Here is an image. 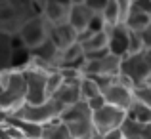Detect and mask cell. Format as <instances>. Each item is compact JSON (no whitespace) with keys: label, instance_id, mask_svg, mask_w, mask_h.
I'll return each mask as SVG.
<instances>
[{"label":"cell","instance_id":"cell-1","mask_svg":"<svg viewBox=\"0 0 151 139\" xmlns=\"http://www.w3.org/2000/svg\"><path fill=\"white\" fill-rule=\"evenodd\" d=\"M61 120L67 124L71 137L77 139H90L98 133L94 124V113L86 101H78L71 107H65L61 114Z\"/></svg>","mask_w":151,"mask_h":139},{"label":"cell","instance_id":"cell-2","mask_svg":"<svg viewBox=\"0 0 151 139\" xmlns=\"http://www.w3.org/2000/svg\"><path fill=\"white\" fill-rule=\"evenodd\" d=\"M27 103V82L23 71H12L10 82L0 90V110L15 114Z\"/></svg>","mask_w":151,"mask_h":139},{"label":"cell","instance_id":"cell-3","mask_svg":"<svg viewBox=\"0 0 151 139\" xmlns=\"http://www.w3.org/2000/svg\"><path fill=\"white\" fill-rule=\"evenodd\" d=\"M63 110H65L63 103L55 101V99H48L46 103H40V105H29V103H25L14 116L35 122V124H40V126H46L54 120H59Z\"/></svg>","mask_w":151,"mask_h":139},{"label":"cell","instance_id":"cell-4","mask_svg":"<svg viewBox=\"0 0 151 139\" xmlns=\"http://www.w3.org/2000/svg\"><path fill=\"white\" fill-rule=\"evenodd\" d=\"M17 36L23 40L29 50H35L37 46H40L42 42L48 40L50 36V23L46 21L44 15H37V17H31L29 21H25L19 29Z\"/></svg>","mask_w":151,"mask_h":139},{"label":"cell","instance_id":"cell-5","mask_svg":"<svg viewBox=\"0 0 151 139\" xmlns=\"http://www.w3.org/2000/svg\"><path fill=\"white\" fill-rule=\"evenodd\" d=\"M121 74L126 76L134 86H142L149 80L151 76V67L145 61L144 53L138 55H126L122 59V67H121Z\"/></svg>","mask_w":151,"mask_h":139},{"label":"cell","instance_id":"cell-6","mask_svg":"<svg viewBox=\"0 0 151 139\" xmlns=\"http://www.w3.org/2000/svg\"><path fill=\"white\" fill-rule=\"evenodd\" d=\"M25 82H27V103L29 105H40L48 101V74L46 73H37V71L25 69Z\"/></svg>","mask_w":151,"mask_h":139},{"label":"cell","instance_id":"cell-7","mask_svg":"<svg viewBox=\"0 0 151 139\" xmlns=\"http://www.w3.org/2000/svg\"><path fill=\"white\" fill-rule=\"evenodd\" d=\"M126 118H128V113H126V110L117 109V107H113V105H105L103 109L94 113V124H96L98 133H107V132L122 128Z\"/></svg>","mask_w":151,"mask_h":139},{"label":"cell","instance_id":"cell-8","mask_svg":"<svg viewBox=\"0 0 151 139\" xmlns=\"http://www.w3.org/2000/svg\"><path fill=\"white\" fill-rule=\"evenodd\" d=\"M122 67V57L113 53H107L105 57L86 61L84 65V76H119Z\"/></svg>","mask_w":151,"mask_h":139},{"label":"cell","instance_id":"cell-9","mask_svg":"<svg viewBox=\"0 0 151 139\" xmlns=\"http://www.w3.org/2000/svg\"><path fill=\"white\" fill-rule=\"evenodd\" d=\"M103 95H105V99H107V105H113V107H117V109L126 110V113L130 110V107L136 101V97H134V88L119 82V76H117V82L111 84L109 88L103 92Z\"/></svg>","mask_w":151,"mask_h":139},{"label":"cell","instance_id":"cell-10","mask_svg":"<svg viewBox=\"0 0 151 139\" xmlns=\"http://www.w3.org/2000/svg\"><path fill=\"white\" fill-rule=\"evenodd\" d=\"M23 23L25 17L19 14L15 4L12 0H0V33L17 34Z\"/></svg>","mask_w":151,"mask_h":139},{"label":"cell","instance_id":"cell-11","mask_svg":"<svg viewBox=\"0 0 151 139\" xmlns=\"http://www.w3.org/2000/svg\"><path fill=\"white\" fill-rule=\"evenodd\" d=\"M107 33H109V51L124 59L128 55V46H130V29L124 23H119L115 27H109Z\"/></svg>","mask_w":151,"mask_h":139},{"label":"cell","instance_id":"cell-12","mask_svg":"<svg viewBox=\"0 0 151 139\" xmlns=\"http://www.w3.org/2000/svg\"><path fill=\"white\" fill-rule=\"evenodd\" d=\"M50 40L54 42L59 50L73 46L78 42V31L69 23H61V25H50Z\"/></svg>","mask_w":151,"mask_h":139},{"label":"cell","instance_id":"cell-13","mask_svg":"<svg viewBox=\"0 0 151 139\" xmlns=\"http://www.w3.org/2000/svg\"><path fill=\"white\" fill-rule=\"evenodd\" d=\"M69 8L71 4L61 2V0H46L42 15L50 25H61V23H67V19H69Z\"/></svg>","mask_w":151,"mask_h":139},{"label":"cell","instance_id":"cell-14","mask_svg":"<svg viewBox=\"0 0 151 139\" xmlns=\"http://www.w3.org/2000/svg\"><path fill=\"white\" fill-rule=\"evenodd\" d=\"M92 15H94V10L90 6H86V4H71L67 23L73 25L78 33H82V31L88 29V23L92 19Z\"/></svg>","mask_w":151,"mask_h":139},{"label":"cell","instance_id":"cell-15","mask_svg":"<svg viewBox=\"0 0 151 139\" xmlns=\"http://www.w3.org/2000/svg\"><path fill=\"white\" fill-rule=\"evenodd\" d=\"M8 124L15 126L19 132L25 135V139H42V126L40 124H35V122H29V120H23V118H17L14 114L6 118Z\"/></svg>","mask_w":151,"mask_h":139},{"label":"cell","instance_id":"cell-16","mask_svg":"<svg viewBox=\"0 0 151 139\" xmlns=\"http://www.w3.org/2000/svg\"><path fill=\"white\" fill-rule=\"evenodd\" d=\"M50 99H55V101L63 103L65 107L75 105V103L82 101V97H81V84H65V82H63V86L55 92L54 97H50Z\"/></svg>","mask_w":151,"mask_h":139},{"label":"cell","instance_id":"cell-17","mask_svg":"<svg viewBox=\"0 0 151 139\" xmlns=\"http://www.w3.org/2000/svg\"><path fill=\"white\" fill-rule=\"evenodd\" d=\"M124 25L128 27L130 31L144 33V31L151 25V15H149V14H144V11H140V10H138V8L132 4V10L128 11V15H126V19H124Z\"/></svg>","mask_w":151,"mask_h":139},{"label":"cell","instance_id":"cell-18","mask_svg":"<svg viewBox=\"0 0 151 139\" xmlns=\"http://www.w3.org/2000/svg\"><path fill=\"white\" fill-rule=\"evenodd\" d=\"M59 51H61V50H59V48L48 38V40L42 42L40 46H37L35 50H31V53H33L35 57H40V59H44V61L52 63V65L58 69V57H59Z\"/></svg>","mask_w":151,"mask_h":139},{"label":"cell","instance_id":"cell-19","mask_svg":"<svg viewBox=\"0 0 151 139\" xmlns=\"http://www.w3.org/2000/svg\"><path fill=\"white\" fill-rule=\"evenodd\" d=\"M14 59V46H12V34L0 33V73L12 69Z\"/></svg>","mask_w":151,"mask_h":139},{"label":"cell","instance_id":"cell-20","mask_svg":"<svg viewBox=\"0 0 151 139\" xmlns=\"http://www.w3.org/2000/svg\"><path fill=\"white\" fill-rule=\"evenodd\" d=\"M42 139H71V132L67 124L59 118V120L42 126Z\"/></svg>","mask_w":151,"mask_h":139},{"label":"cell","instance_id":"cell-21","mask_svg":"<svg viewBox=\"0 0 151 139\" xmlns=\"http://www.w3.org/2000/svg\"><path fill=\"white\" fill-rule=\"evenodd\" d=\"M82 50L84 53H90V51H98V50H107L109 48V33L103 31V33H96L88 38L86 42H82Z\"/></svg>","mask_w":151,"mask_h":139},{"label":"cell","instance_id":"cell-22","mask_svg":"<svg viewBox=\"0 0 151 139\" xmlns=\"http://www.w3.org/2000/svg\"><path fill=\"white\" fill-rule=\"evenodd\" d=\"M128 118L136 120L142 126H147V124H151V109L140 101H134V105L128 110Z\"/></svg>","mask_w":151,"mask_h":139},{"label":"cell","instance_id":"cell-23","mask_svg":"<svg viewBox=\"0 0 151 139\" xmlns=\"http://www.w3.org/2000/svg\"><path fill=\"white\" fill-rule=\"evenodd\" d=\"M101 14H103V17H105V21H107L109 27H115V25H119V23H122V14H121V8H119L117 0H109Z\"/></svg>","mask_w":151,"mask_h":139},{"label":"cell","instance_id":"cell-24","mask_svg":"<svg viewBox=\"0 0 151 139\" xmlns=\"http://www.w3.org/2000/svg\"><path fill=\"white\" fill-rule=\"evenodd\" d=\"M100 93H103V92H101L100 86L96 84L94 78L84 76L81 80V97H82V101H90L92 97H96V95H100Z\"/></svg>","mask_w":151,"mask_h":139},{"label":"cell","instance_id":"cell-25","mask_svg":"<svg viewBox=\"0 0 151 139\" xmlns=\"http://www.w3.org/2000/svg\"><path fill=\"white\" fill-rule=\"evenodd\" d=\"M145 51V42L142 33L138 31H130V46H128V55H138Z\"/></svg>","mask_w":151,"mask_h":139},{"label":"cell","instance_id":"cell-26","mask_svg":"<svg viewBox=\"0 0 151 139\" xmlns=\"http://www.w3.org/2000/svg\"><path fill=\"white\" fill-rule=\"evenodd\" d=\"M63 86V74L61 71H54V73L48 74V84H46V88H48V97H54L55 92H58L59 88Z\"/></svg>","mask_w":151,"mask_h":139},{"label":"cell","instance_id":"cell-27","mask_svg":"<svg viewBox=\"0 0 151 139\" xmlns=\"http://www.w3.org/2000/svg\"><path fill=\"white\" fill-rule=\"evenodd\" d=\"M107 29H109V25H107L103 14L101 11H94L92 19H90V23H88V31H92V33L96 34V33H103V31H107Z\"/></svg>","mask_w":151,"mask_h":139},{"label":"cell","instance_id":"cell-28","mask_svg":"<svg viewBox=\"0 0 151 139\" xmlns=\"http://www.w3.org/2000/svg\"><path fill=\"white\" fill-rule=\"evenodd\" d=\"M134 97H136V101L144 103V105H147L151 109V84H142V86H136L134 88Z\"/></svg>","mask_w":151,"mask_h":139},{"label":"cell","instance_id":"cell-29","mask_svg":"<svg viewBox=\"0 0 151 139\" xmlns=\"http://www.w3.org/2000/svg\"><path fill=\"white\" fill-rule=\"evenodd\" d=\"M0 139H25V135L15 126L4 122V124H0Z\"/></svg>","mask_w":151,"mask_h":139},{"label":"cell","instance_id":"cell-30","mask_svg":"<svg viewBox=\"0 0 151 139\" xmlns=\"http://www.w3.org/2000/svg\"><path fill=\"white\" fill-rule=\"evenodd\" d=\"M86 103H88V107L92 109V113H96V110H100V109H103V107L107 105V99H105V95H103V93H100V95L92 97L90 101H86Z\"/></svg>","mask_w":151,"mask_h":139},{"label":"cell","instance_id":"cell-31","mask_svg":"<svg viewBox=\"0 0 151 139\" xmlns=\"http://www.w3.org/2000/svg\"><path fill=\"white\" fill-rule=\"evenodd\" d=\"M107 2H109V0H84V4L90 6L94 11H103V8L107 6Z\"/></svg>","mask_w":151,"mask_h":139},{"label":"cell","instance_id":"cell-32","mask_svg":"<svg viewBox=\"0 0 151 139\" xmlns=\"http://www.w3.org/2000/svg\"><path fill=\"white\" fill-rule=\"evenodd\" d=\"M134 6H136L140 11L151 15V0H134Z\"/></svg>","mask_w":151,"mask_h":139},{"label":"cell","instance_id":"cell-33","mask_svg":"<svg viewBox=\"0 0 151 139\" xmlns=\"http://www.w3.org/2000/svg\"><path fill=\"white\" fill-rule=\"evenodd\" d=\"M103 139H124V133H122V128L119 130H113V132H107V133H101Z\"/></svg>","mask_w":151,"mask_h":139},{"label":"cell","instance_id":"cell-34","mask_svg":"<svg viewBox=\"0 0 151 139\" xmlns=\"http://www.w3.org/2000/svg\"><path fill=\"white\" fill-rule=\"evenodd\" d=\"M142 36H144V42H145V50H151V25L142 33Z\"/></svg>","mask_w":151,"mask_h":139},{"label":"cell","instance_id":"cell-35","mask_svg":"<svg viewBox=\"0 0 151 139\" xmlns=\"http://www.w3.org/2000/svg\"><path fill=\"white\" fill-rule=\"evenodd\" d=\"M144 139H151V124L144 126Z\"/></svg>","mask_w":151,"mask_h":139},{"label":"cell","instance_id":"cell-36","mask_svg":"<svg viewBox=\"0 0 151 139\" xmlns=\"http://www.w3.org/2000/svg\"><path fill=\"white\" fill-rule=\"evenodd\" d=\"M144 55H145V61H147V65L151 67V50H145Z\"/></svg>","mask_w":151,"mask_h":139},{"label":"cell","instance_id":"cell-37","mask_svg":"<svg viewBox=\"0 0 151 139\" xmlns=\"http://www.w3.org/2000/svg\"><path fill=\"white\" fill-rule=\"evenodd\" d=\"M71 4H84V0H69Z\"/></svg>","mask_w":151,"mask_h":139},{"label":"cell","instance_id":"cell-38","mask_svg":"<svg viewBox=\"0 0 151 139\" xmlns=\"http://www.w3.org/2000/svg\"><path fill=\"white\" fill-rule=\"evenodd\" d=\"M90 139H103V135H101V133H96V135H94V137H90Z\"/></svg>","mask_w":151,"mask_h":139}]
</instances>
